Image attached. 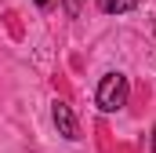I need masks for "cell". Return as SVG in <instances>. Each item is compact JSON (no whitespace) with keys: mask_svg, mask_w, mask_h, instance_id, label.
<instances>
[{"mask_svg":"<svg viewBox=\"0 0 156 153\" xmlns=\"http://www.w3.org/2000/svg\"><path fill=\"white\" fill-rule=\"evenodd\" d=\"M98 7H102L105 15H123V11H134L138 0H98Z\"/></svg>","mask_w":156,"mask_h":153,"instance_id":"3","label":"cell"},{"mask_svg":"<svg viewBox=\"0 0 156 153\" xmlns=\"http://www.w3.org/2000/svg\"><path fill=\"white\" fill-rule=\"evenodd\" d=\"M51 117H55V128H58V135L62 139H80V124L76 117H73V110H69V102H62V99H55L51 102Z\"/></svg>","mask_w":156,"mask_h":153,"instance_id":"2","label":"cell"},{"mask_svg":"<svg viewBox=\"0 0 156 153\" xmlns=\"http://www.w3.org/2000/svg\"><path fill=\"white\" fill-rule=\"evenodd\" d=\"M153 153H156V128H153Z\"/></svg>","mask_w":156,"mask_h":153,"instance_id":"4","label":"cell"},{"mask_svg":"<svg viewBox=\"0 0 156 153\" xmlns=\"http://www.w3.org/2000/svg\"><path fill=\"white\" fill-rule=\"evenodd\" d=\"M127 76L123 73H105L102 76V84H98V91H94V102H98V110L102 113H116L127 106Z\"/></svg>","mask_w":156,"mask_h":153,"instance_id":"1","label":"cell"},{"mask_svg":"<svg viewBox=\"0 0 156 153\" xmlns=\"http://www.w3.org/2000/svg\"><path fill=\"white\" fill-rule=\"evenodd\" d=\"M37 4H40V7H47V4H51V0H37Z\"/></svg>","mask_w":156,"mask_h":153,"instance_id":"5","label":"cell"}]
</instances>
